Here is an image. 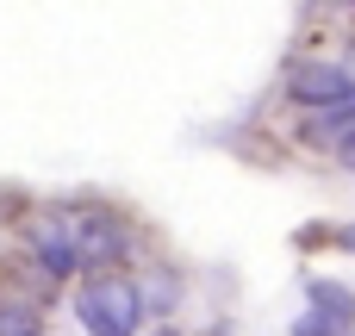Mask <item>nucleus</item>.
Returning <instances> with one entry per match:
<instances>
[{"label":"nucleus","instance_id":"1","mask_svg":"<svg viewBox=\"0 0 355 336\" xmlns=\"http://www.w3.org/2000/svg\"><path fill=\"white\" fill-rule=\"evenodd\" d=\"M75 318L87 336H144V287L119 268V274H87L75 287Z\"/></svg>","mask_w":355,"mask_h":336},{"label":"nucleus","instance_id":"2","mask_svg":"<svg viewBox=\"0 0 355 336\" xmlns=\"http://www.w3.org/2000/svg\"><path fill=\"white\" fill-rule=\"evenodd\" d=\"M287 94L306 106V112H337V106H355V69L349 62H300Z\"/></svg>","mask_w":355,"mask_h":336},{"label":"nucleus","instance_id":"3","mask_svg":"<svg viewBox=\"0 0 355 336\" xmlns=\"http://www.w3.org/2000/svg\"><path fill=\"white\" fill-rule=\"evenodd\" d=\"M69 231H75L81 268H94V274H119V262L131 256V237L119 231L112 212H81V218H69Z\"/></svg>","mask_w":355,"mask_h":336},{"label":"nucleus","instance_id":"4","mask_svg":"<svg viewBox=\"0 0 355 336\" xmlns=\"http://www.w3.org/2000/svg\"><path fill=\"white\" fill-rule=\"evenodd\" d=\"M25 249H31V262L44 268V281H75V274H81V249H75L69 218H37V224H25Z\"/></svg>","mask_w":355,"mask_h":336},{"label":"nucleus","instance_id":"5","mask_svg":"<svg viewBox=\"0 0 355 336\" xmlns=\"http://www.w3.org/2000/svg\"><path fill=\"white\" fill-rule=\"evenodd\" d=\"M300 293H306V312H312V318H324L337 336H355V293L343 287V281H331V274H306Z\"/></svg>","mask_w":355,"mask_h":336},{"label":"nucleus","instance_id":"6","mask_svg":"<svg viewBox=\"0 0 355 336\" xmlns=\"http://www.w3.org/2000/svg\"><path fill=\"white\" fill-rule=\"evenodd\" d=\"M349 131H355V106H337V112H306V125H300V137H306V143H324V150H337Z\"/></svg>","mask_w":355,"mask_h":336},{"label":"nucleus","instance_id":"7","mask_svg":"<svg viewBox=\"0 0 355 336\" xmlns=\"http://www.w3.org/2000/svg\"><path fill=\"white\" fill-rule=\"evenodd\" d=\"M0 336H44L37 330V312L19 306V299H0Z\"/></svg>","mask_w":355,"mask_h":336},{"label":"nucleus","instance_id":"8","mask_svg":"<svg viewBox=\"0 0 355 336\" xmlns=\"http://www.w3.org/2000/svg\"><path fill=\"white\" fill-rule=\"evenodd\" d=\"M175 306H181V281H175V274H162V287H150V293H144V312H175Z\"/></svg>","mask_w":355,"mask_h":336},{"label":"nucleus","instance_id":"9","mask_svg":"<svg viewBox=\"0 0 355 336\" xmlns=\"http://www.w3.org/2000/svg\"><path fill=\"white\" fill-rule=\"evenodd\" d=\"M331 162H337L343 175H355V131H349V137H343V143H337V150H331Z\"/></svg>","mask_w":355,"mask_h":336},{"label":"nucleus","instance_id":"10","mask_svg":"<svg viewBox=\"0 0 355 336\" xmlns=\"http://www.w3.org/2000/svg\"><path fill=\"white\" fill-rule=\"evenodd\" d=\"M331 243H337V249H355V224H343V231H331Z\"/></svg>","mask_w":355,"mask_h":336},{"label":"nucleus","instance_id":"11","mask_svg":"<svg viewBox=\"0 0 355 336\" xmlns=\"http://www.w3.org/2000/svg\"><path fill=\"white\" fill-rule=\"evenodd\" d=\"M349 69H355V31H349Z\"/></svg>","mask_w":355,"mask_h":336},{"label":"nucleus","instance_id":"12","mask_svg":"<svg viewBox=\"0 0 355 336\" xmlns=\"http://www.w3.org/2000/svg\"><path fill=\"white\" fill-rule=\"evenodd\" d=\"M156 336H181V330H168V324H162V330H156Z\"/></svg>","mask_w":355,"mask_h":336}]
</instances>
